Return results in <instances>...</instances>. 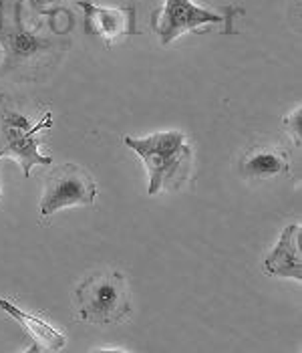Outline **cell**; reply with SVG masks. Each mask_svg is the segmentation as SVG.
Masks as SVG:
<instances>
[{"label": "cell", "mask_w": 302, "mask_h": 353, "mask_svg": "<svg viewBox=\"0 0 302 353\" xmlns=\"http://www.w3.org/2000/svg\"><path fill=\"white\" fill-rule=\"evenodd\" d=\"M143 160L149 174L147 194L153 196L167 188H180L192 172V150L182 132H158L147 137H125Z\"/></svg>", "instance_id": "obj_1"}, {"label": "cell", "mask_w": 302, "mask_h": 353, "mask_svg": "<svg viewBox=\"0 0 302 353\" xmlns=\"http://www.w3.org/2000/svg\"><path fill=\"white\" fill-rule=\"evenodd\" d=\"M79 319L93 325L123 321L131 311V293L121 272H93L75 291Z\"/></svg>", "instance_id": "obj_2"}, {"label": "cell", "mask_w": 302, "mask_h": 353, "mask_svg": "<svg viewBox=\"0 0 302 353\" xmlns=\"http://www.w3.org/2000/svg\"><path fill=\"white\" fill-rule=\"evenodd\" d=\"M51 125V115L47 113L41 121L28 119L23 111L0 108V132L4 137V148L0 150V158H12L21 163L23 174L28 176L34 165H49L51 156H43L39 152V132Z\"/></svg>", "instance_id": "obj_3"}, {"label": "cell", "mask_w": 302, "mask_h": 353, "mask_svg": "<svg viewBox=\"0 0 302 353\" xmlns=\"http://www.w3.org/2000/svg\"><path fill=\"white\" fill-rule=\"evenodd\" d=\"M97 196V186L87 170L75 163H65L49 176L43 198L41 216H53L58 210L71 206H91Z\"/></svg>", "instance_id": "obj_4"}, {"label": "cell", "mask_w": 302, "mask_h": 353, "mask_svg": "<svg viewBox=\"0 0 302 353\" xmlns=\"http://www.w3.org/2000/svg\"><path fill=\"white\" fill-rule=\"evenodd\" d=\"M228 17L218 14L210 8H202L192 0H165L164 8L153 12L151 28L158 34L162 45H169L177 37L204 27V25H222Z\"/></svg>", "instance_id": "obj_5"}, {"label": "cell", "mask_w": 302, "mask_h": 353, "mask_svg": "<svg viewBox=\"0 0 302 353\" xmlns=\"http://www.w3.org/2000/svg\"><path fill=\"white\" fill-rule=\"evenodd\" d=\"M79 6L85 12V32L93 37H101L107 43L117 41L125 34H139L136 27V6L125 8H103L89 0H79Z\"/></svg>", "instance_id": "obj_6"}, {"label": "cell", "mask_w": 302, "mask_h": 353, "mask_svg": "<svg viewBox=\"0 0 302 353\" xmlns=\"http://www.w3.org/2000/svg\"><path fill=\"white\" fill-rule=\"evenodd\" d=\"M301 224H288L276 246L264 261V271L270 276L302 281V254H301Z\"/></svg>", "instance_id": "obj_7"}, {"label": "cell", "mask_w": 302, "mask_h": 353, "mask_svg": "<svg viewBox=\"0 0 302 353\" xmlns=\"http://www.w3.org/2000/svg\"><path fill=\"white\" fill-rule=\"evenodd\" d=\"M0 309L10 315L12 319H17V323H21L23 329L27 331L28 335L32 337L34 345L28 350V352H56L61 347H65L67 343V337L56 331L55 327L49 325L45 319L32 315V313H27L23 311L21 307H17L12 301H6L0 297Z\"/></svg>", "instance_id": "obj_8"}, {"label": "cell", "mask_w": 302, "mask_h": 353, "mask_svg": "<svg viewBox=\"0 0 302 353\" xmlns=\"http://www.w3.org/2000/svg\"><path fill=\"white\" fill-rule=\"evenodd\" d=\"M4 47H6V67L14 69L19 65H27L36 57L47 53L51 43L47 39H41V37L28 32L27 28L21 25V21L17 19V30L6 34Z\"/></svg>", "instance_id": "obj_9"}, {"label": "cell", "mask_w": 302, "mask_h": 353, "mask_svg": "<svg viewBox=\"0 0 302 353\" xmlns=\"http://www.w3.org/2000/svg\"><path fill=\"white\" fill-rule=\"evenodd\" d=\"M242 174L250 180L288 174V158L276 148H256L244 158Z\"/></svg>", "instance_id": "obj_10"}, {"label": "cell", "mask_w": 302, "mask_h": 353, "mask_svg": "<svg viewBox=\"0 0 302 353\" xmlns=\"http://www.w3.org/2000/svg\"><path fill=\"white\" fill-rule=\"evenodd\" d=\"M284 130L288 132V136L294 137L296 148H301V136H302V111L301 108H296V111L288 113L284 117Z\"/></svg>", "instance_id": "obj_11"}, {"label": "cell", "mask_w": 302, "mask_h": 353, "mask_svg": "<svg viewBox=\"0 0 302 353\" xmlns=\"http://www.w3.org/2000/svg\"><path fill=\"white\" fill-rule=\"evenodd\" d=\"M56 2H61V0H34L36 6H53Z\"/></svg>", "instance_id": "obj_12"}, {"label": "cell", "mask_w": 302, "mask_h": 353, "mask_svg": "<svg viewBox=\"0 0 302 353\" xmlns=\"http://www.w3.org/2000/svg\"><path fill=\"white\" fill-rule=\"evenodd\" d=\"M0 198H2V188H0Z\"/></svg>", "instance_id": "obj_13"}]
</instances>
